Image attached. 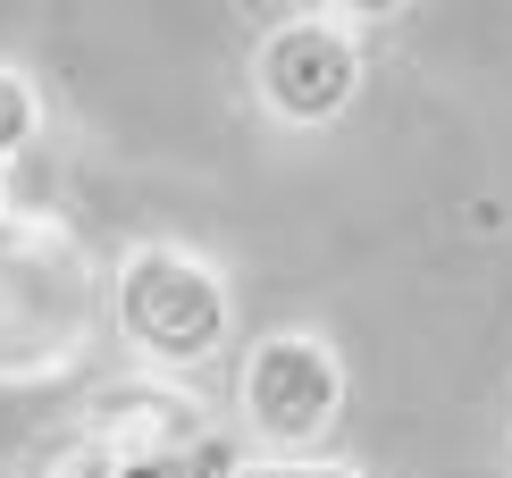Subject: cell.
I'll use <instances>...</instances> for the list:
<instances>
[{"label": "cell", "instance_id": "2", "mask_svg": "<svg viewBox=\"0 0 512 478\" xmlns=\"http://www.w3.org/2000/svg\"><path fill=\"white\" fill-rule=\"evenodd\" d=\"M252 84H261V101L286 126H328L361 93V51L336 26H319V17H294V26H277L252 51Z\"/></svg>", "mask_w": 512, "mask_h": 478}, {"label": "cell", "instance_id": "6", "mask_svg": "<svg viewBox=\"0 0 512 478\" xmlns=\"http://www.w3.org/2000/svg\"><path fill=\"white\" fill-rule=\"evenodd\" d=\"M336 9H345V17H403L412 0H336Z\"/></svg>", "mask_w": 512, "mask_h": 478}, {"label": "cell", "instance_id": "4", "mask_svg": "<svg viewBox=\"0 0 512 478\" xmlns=\"http://www.w3.org/2000/svg\"><path fill=\"white\" fill-rule=\"evenodd\" d=\"M34 84L17 76V68H0V160H9V151H26V135H34Z\"/></svg>", "mask_w": 512, "mask_h": 478}, {"label": "cell", "instance_id": "1", "mask_svg": "<svg viewBox=\"0 0 512 478\" xmlns=\"http://www.w3.org/2000/svg\"><path fill=\"white\" fill-rule=\"evenodd\" d=\"M118 328L168 369H194L227 336V286L185 252H135L118 269Z\"/></svg>", "mask_w": 512, "mask_h": 478}, {"label": "cell", "instance_id": "3", "mask_svg": "<svg viewBox=\"0 0 512 478\" xmlns=\"http://www.w3.org/2000/svg\"><path fill=\"white\" fill-rule=\"evenodd\" d=\"M336 395H345V378H336V353L319 336H269V344H252V361H244V411H252L261 437L311 445L319 428L336 420Z\"/></svg>", "mask_w": 512, "mask_h": 478}, {"label": "cell", "instance_id": "5", "mask_svg": "<svg viewBox=\"0 0 512 478\" xmlns=\"http://www.w3.org/2000/svg\"><path fill=\"white\" fill-rule=\"evenodd\" d=\"M110 478H202V470L185 462L177 445H168V453H118V470H110Z\"/></svg>", "mask_w": 512, "mask_h": 478}]
</instances>
